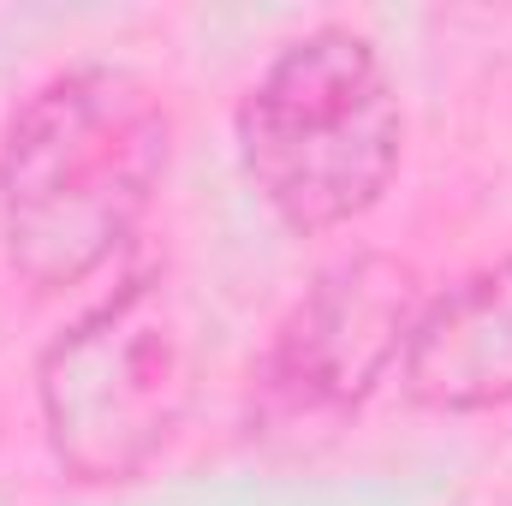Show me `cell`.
Returning <instances> with one entry per match:
<instances>
[{
    "label": "cell",
    "instance_id": "cell-1",
    "mask_svg": "<svg viewBox=\"0 0 512 506\" xmlns=\"http://www.w3.org/2000/svg\"><path fill=\"white\" fill-rule=\"evenodd\" d=\"M167 173V108L126 66L48 78L0 149V239L36 292L90 280L137 233Z\"/></svg>",
    "mask_w": 512,
    "mask_h": 506
},
{
    "label": "cell",
    "instance_id": "cell-2",
    "mask_svg": "<svg viewBox=\"0 0 512 506\" xmlns=\"http://www.w3.org/2000/svg\"><path fill=\"white\" fill-rule=\"evenodd\" d=\"M399 137L382 54L346 24L286 42L239 108L245 173L292 233H334L370 215L399 167Z\"/></svg>",
    "mask_w": 512,
    "mask_h": 506
},
{
    "label": "cell",
    "instance_id": "cell-3",
    "mask_svg": "<svg viewBox=\"0 0 512 506\" xmlns=\"http://www.w3.org/2000/svg\"><path fill=\"white\" fill-rule=\"evenodd\" d=\"M54 459L84 483H126L173 441L191 370L179 310L161 274L126 280L108 304L78 316L36 370Z\"/></svg>",
    "mask_w": 512,
    "mask_h": 506
},
{
    "label": "cell",
    "instance_id": "cell-4",
    "mask_svg": "<svg viewBox=\"0 0 512 506\" xmlns=\"http://www.w3.org/2000/svg\"><path fill=\"white\" fill-rule=\"evenodd\" d=\"M423 316V280L399 256H352L328 268L280 322L256 364L251 405L268 429H322L358 411L376 381L405 364Z\"/></svg>",
    "mask_w": 512,
    "mask_h": 506
},
{
    "label": "cell",
    "instance_id": "cell-5",
    "mask_svg": "<svg viewBox=\"0 0 512 506\" xmlns=\"http://www.w3.org/2000/svg\"><path fill=\"white\" fill-rule=\"evenodd\" d=\"M399 376L429 411L512 405V256L423 304Z\"/></svg>",
    "mask_w": 512,
    "mask_h": 506
}]
</instances>
